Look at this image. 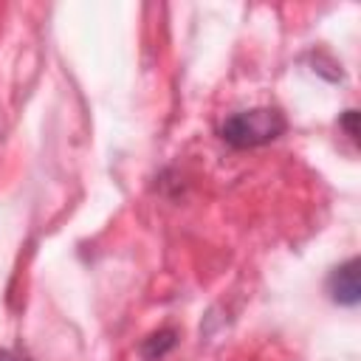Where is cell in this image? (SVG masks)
<instances>
[{
	"label": "cell",
	"instance_id": "obj_1",
	"mask_svg": "<svg viewBox=\"0 0 361 361\" xmlns=\"http://www.w3.org/2000/svg\"><path fill=\"white\" fill-rule=\"evenodd\" d=\"M288 121L279 110L274 107H257V110H243L234 113L223 121L220 135L226 144L237 147V149H251V147H262L274 138H279L285 133Z\"/></svg>",
	"mask_w": 361,
	"mask_h": 361
},
{
	"label": "cell",
	"instance_id": "obj_2",
	"mask_svg": "<svg viewBox=\"0 0 361 361\" xmlns=\"http://www.w3.org/2000/svg\"><path fill=\"white\" fill-rule=\"evenodd\" d=\"M327 290L333 296V302L338 305H355L358 302V293H361V285H358V262L355 259H347L344 265H338L330 279H327Z\"/></svg>",
	"mask_w": 361,
	"mask_h": 361
},
{
	"label": "cell",
	"instance_id": "obj_3",
	"mask_svg": "<svg viewBox=\"0 0 361 361\" xmlns=\"http://www.w3.org/2000/svg\"><path fill=\"white\" fill-rule=\"evenodd\" d=\"M175 330H161V333H152L147 341H144V355L149 358V361H155V358H161V355H166L172 347H175Z\"/></svg>",
	"mask_w": 361,
	"mask_h": 361
},
{
	"label": "cell",
	"instance_id": "obj_4",
	"mask_svg": "<svg viewBox=\"0 0 361 361\" xmlns=\"http://www.w3.org/2000/svg\"><path fill=\"white\" fill-rule=\"evenodd\" d=\"M341 124H344V130H347V135H350V138H355V135H358V130H355V110H347V113L341 116Z\"/></svg>",
	"mask_w": 361,
	"mask_h": 361
},
{
	"label": "cell",
	"instance_id": "obj_5",
	"mask_svg": "<svg viewBox=\"0 0 361 361\" xmlns=\"http://www.w3.org/2000/svg\"><path fill=\"white\" fill-rule=\"evenodd\" d=\"M0 361H20V358H14L11 353H0Z\"/></svg>",
	"mask_w": 361,
	"mask_h": 361
}]
</instances>
